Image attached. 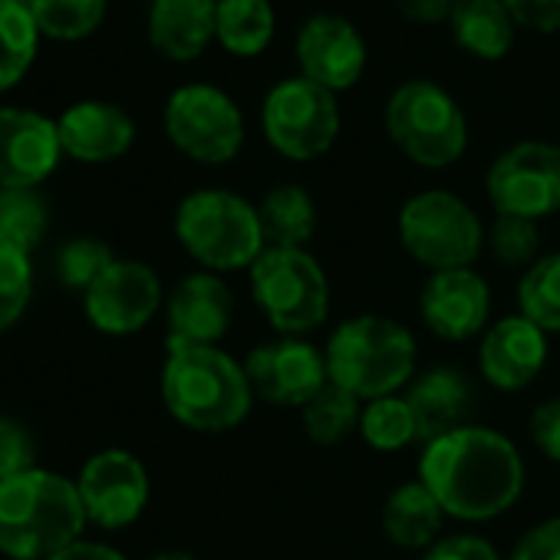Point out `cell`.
<instances>
[{"mask_svg": "<svg viewBox=\"0 0 560 560\" xmlns=\"http://www.w3.org/2000/svg\"><path fill=\"white\" fill-rule=\"evenodd\" d=\"M419 481L435 494L445 517L485 524L524 494V458L504 432L468 422L422 445Z\"/></svg>", "mask_w": 560, "mask_h": 560, "instance_id": "6da1fadb", "label": "cell"}, {"mask_svg": "<svg viewBox=\"0 0 560 560\" xmlns=\"http://www.w3.org/2000/svg\"><path fill=\"white\" fill-rule=\"evenodd\" d=\"M86 511L77 481L34 468L0 481V553L11 560H50L83 540Z\"/></svg>", "mask_w": 560, "mask_h": 560, "instance_id": "7a4b0ae2", "label": "cell"}, {"mask_svg": "<svg viewBox=\"0 0 560 560\" xmlns=\"http://www.w3.org/2000/svg\"><path fill=\"white\" fill-rule=\"evenodd\" d=\"M162 402L191 432L218 435L237 429L254 406V393L237 363L221 347L168 343L162 366Z\"/></svg>", "mask_w": 560, "mask_h": 560, "instance_id": "3957f363", "label": "cell"}, {"mask_svg": "<svg viewBox=\"0 0 560 560\" xmlns=\"http://www.w3.org/2000/svg\"><path fill=\"white\" fill-rule=\"evenodd\" d=\"M327 376L334 386L363 402L399 396L416 380L419 347L409 327L393 317L360 314L343 320L324 343Z\"/></svg>", "mask_w": 560, "mask_h": 560, "instance_id": "277c9868", "label": "cell"}, {"mask_svg": "<svg viewBox=\"0 0 560 560\" xmlns=\"http://www.w3.org/2000/svg\"><path fill=\"white\" fill-rule=\"evenodd\" d=\"M175 237L211 273L250 270L264 254L257 205L228 188H198L175 208Z\"/></svg>", "mask_w": 560, "mask_h": 560, "instance_id": "5b68a950", "label": "cell"}, {"mask_svg": "<svg viewBox=\"0 0 560 560\" xmlns=\"http://www.w3.org/2000/svg\"><path fill=\"white\" fill-rule=\"evenodd\" d=\"M247 284L277 337H307L330 317V277L307 247H264Z\"/></svg>", "mask_w": 560, "mask_h": 560, "instance_id": "8992f818", "label": "cell"}, {"mask_svg": "<svg viewBox=\"0 0 560 560\" xmlns=\"http://www.w3.org/2000/svg\"><path fill=\"white\" fill-rule=\"evenodd\" d=\"M383 126L389 142L419 168H448L468 149L465 109L432 80H409L396 86L386 100Z\"/></svg>", "mask_w": 560, "mask_h": 560, "instance_id": "52a82bcc", "label": "cell"}, {"mask_svg": "<svg viewBox=\"0 0 560 560\" xmlns=\"http://www.w3.org/2000/svg\"><path fill=\"white\" fill-rule=\"evenodd\" d=\"M399 244L412 260L435 270L471 267L485 250L488 231L478 211L445 188H425L399 208Z\"/></svg>", "mask_w": 560, "mask_h": 560, "instance_id": "ba28073f", "label": "cell"}, {"mask_svg": "<svg viewBox=\"0 0 560 560\" xmlns=\"http://www.w3.org/2000/svg\"><path fill=\"white\" fill-rule=\"evenodd\" d=\"M260 129L277 155L314 162L327 155L340 136V100L301 73L288 77L267 90L260 103Z\"/></svg>", "mask_w": 560, "mask_h": 560, "instance_id": "9c48e42d", "label": "cell"}, {"mask_svg": "<svg viewBox=\"0 0 560 560\" xmlns=\"http://www.w3.org/2000/svg\"><path fill=\"white\" fill-rule=\"evenodd\" d=\"M168 142L201 165H228L244 149V113L241 106L211 83L178 86L162 109Z\"/></svg>", "mask_w": 560, "mask_h": 560, "instance_id": "30bf717a", "label": "cell"}, {"mask_svg": "<svg viewBox=\"0 0 560 560\" xmlns=\"http://www.w3.org/2000/svg\"><path fill=\"white\" fill-rule=\"evenodd\" d=\"M485 191L494 214L544 221L560 211V145L524 139L504 149L488 175Z\"/></svg>", "mask_w": 560, "mask_h": 560, "instance_id": "8fae6325", "label": "cell"}, {"mask_svg": "<svg viewBox=\"0 0 560 560\" xmlns=\"http://www.w3.org/2000/svg\"><path fill=\"white\" fill-rule=\"evenodd\" d=\"M244 373L254 399L277 409H304L330 383L324 347L311 343L307 337H277L257 343L244 360Z\"/></svg>", "mask_w": 560, "mask_h": 560, "instance_id": "7c38bea8", "label": "cell"}, {"mask_svg": "<svg viewBox=\"0 0 560 560\" xmlns=\"http://www.w3.org/2000/svg\"><path fill=\"white\" fill-rule=\"evenodd\" d=\"M162 307V280L159 273L142 260L116 257L109 270L83 294L86 320L109 334V337H129L149 327V320Z\"/></svg>", "mask_w": 560, "mask_h": 560, "instance_id": "4fadbf2b", "label": "cell"}, {"mask_svg": "<svg viewBox=\"0 0 560 560\" xmlns=\"http://www.w3.org/2000/svg\"><path fill=\"white\" fill-rule=\"evenodd\" d=\"M77 491L86 521L106 530H119L142 517L149 504V471L132 452L106 448L83 465L77 478Z\"/></svg>", "mask_w": 560, "mask_h": 560, "instance_id": "5bb4252c", "label": "cell"}, {"mask_svg": "<svg viewBox=\"0 0 560 560\" xmlns=\"http://www.w3.org/2000/svg\"><path fill=\"white\" fill-rule=\"evenodd\" d=\"M294 57L301 67V77L311 83L347 93L353 90L370 63V50L363 34L340 14H314L301 24L294 40Z\"/></svg>", "mask_w": 560, "mask_h": 560, "instance_id": "9a60e30c", "label": "cell"}, {"mask_svg": "<svg viewBox=\"0 0 560 560\" xmlns=\"http://www.w3.org/2000/svg\"><path fill=\"white\" fill-rule=\"evenodd\" d=\"M419 314H422V324L439 340H448V343L475 340L491 327V288L471 267L435 270L422 284Z\"/></svg>", "mask_w": 560, "mask_h": 560, "instance_id": "2e32d148", "label": "cell"}, {"mask_svg": "<svg viewBox=\"0 0 560 560\" xmlns=\"http://www.w3.org/2000/svg\"><path fill=\"white\" fill-rule=\"evenodd\" d=\"M60 159L57 119L24 106H0V188H37Z\"/></svg>", "mask_w": 560, "mask_h": 560, "instance_id": "e0dca14e", "label": "cell"}, {"mask_svg": "<svg viewBox=\"0 0 560 560\" xmlns=\"http://www.w3.org/2000/svg\"><path fill=\"white\" fill-rule=\"evenodd\" d=\"M168 343L175 347H218L234 320V294L221 273L195 270L182 277L165 301Z\"/></svg>", "mask_w": 560, "mask_h": 560, "instance_id": "ac0fdd59", "label": "cell"}, {"mask_svg": "<svg viewBox=\"0 0 560 560\" xmlns=\"http://www.w3.org/2000/svg\"><path fill=\"white\" fill-rule=\"evenodd\" d=\"M547 357V334L521 314L494 320L478 340V373L498 393L527 389L544 373Z\"/></svg>", "mask_w": 560, "mask_h": 560, "instance_id": "d6986e66", "label": "cell"}, {"mask_svg": "<svg viewBox=\"0 0 560 560\" xmlns=\"http://www.w3.org/2000/svg\"><path fill=\"white\" fill-rule=\"evenodd\" d=\"M63 155L77 162H113L126 155L136 142L132 116L106 100H80L67 106L57 119Z\"/></svg>", "mask_w": 560, "mask_h": 560, "instance_id": "ffe728a7", "label": "cell"}, {"mask_svg": "<svg viewBox=\"0 0 560 560\" xmlns=\"http://www.w3.org/2000/svg\"><path fill=\"white\" fill-rule=\"evenodd\" d=\"M406 402L416 416L419 442L425 445L439 435H448V432L468 425L471 383L455 366H432L409 383Z\"/></svg>", "mask_w": 560, "mask_h": 560, "instance_id": "44dd1931", "label": "cell"}, {"mask_svg": "<svg viewBox=\"0 0 560 560\" xmlns=\"http://www.w3.org/2000/svg\"><path fill=\"white\" fill-rule=\"evenodd\" d=\"M218 0H152L149 4V44L175 60H198L214 44Z\"/></svg>", "mask_w": 560, "mask_h": 560, "instance_id": "7402d4cb", "label": "cell"}, {"mask_svg": "<svg viewBox=\"0 0 560 560\" xmlns=\"http://www.w3.org/2000/svg\"><path fill=\"white\" fill-rule=\"evenodd\" d=\"M452 40L475 60H504L514 47L517 24L504 0H458L448 18Z\"/></svg>", "mask_w": 560, "mask_h": 560, "instance_id": "603a6c76", "label": "cell"}, {"mask_svg": "<svg viewBox=\"0 0 560 560\" xmlns=\"http://www.w3.org/2000/svg\"><path fill=\"white\" fill-rule=\"evenodd\" d=\"M442 524L445 511L419 478L393 488L383 504V530L402 550H429L442 537Z\"/></svg>", "mask_w": 560, "mask_h": 560, "instance_id": "cb8c5ba5", "label": "cell"}, {"mask_svg": "<svg viewBox=\"0 0 560 560\" xmlns=\"http://www.w3.org/2000/svg\"><path fill=\"white\" fill-rule=\"evenodd\" d=\"M257 218L267 247H307L317 234V201L304 185H273L257 201Z\"/></svg>", "mask_w": 560, "mask_h": 560, "instance_id": "d4e9b609", "label": "cell"}, {"mask_svg": "<svg viewBox=\"0 0 560 560\" xmlns=\"http://www.w3.org/2000/svg\"><path fill=\"white\" fill-rule=\"evenodd\" d=\"M277 34V14L270 0H218L214 40L241 60L260 57Z\"/></svg>", "mask_w": 560, "mask_h": 560, "instance_id": "484cf974", "label": "cell"}, {"mask_svg": "<svg viewBox=\"0 0 560 560\" xmlns=\"http://www.w3.org/2000/svg\"><path fill=\"white\" fill-rule=\"evenodd\" d=\"M40 27L24 0H0V93L18 86L37 60Z\"/></svg>", "mask_w": 560, "mask_h": 560, "instance_id": "4316f807", "label": "cell"}, {"mask_svg": "<svg viewBox=\"0 0 560 560\" xmlns=\"http://www.w3.org/2000/svg\"><path fill=\"white\" fill-rule=\"evenodd\" d=\"M517 314L547 337L560 334V250L537 257L517 280Z\"/></svg>", "mask_w": 560, "mask_h": 560, "instance_id": "83f0119b", "label": "cell"}, {"mask_svg": "<svg viewBox=\"0 0 560 560\" xmlns=\"http://www.w3.org/2000/svg\"><path fill=\"white\" fill-rule=\"evenodd\" d=\"M360 416H363V399H357L353 393L327 383L304 409H301V422L304 432L314 445H340L350 435L360 432Z\"/></svg>", "mask_w": 560, "mask_h": 560, "instance_id": "f1b7e54d", "label": "cell"}, {"mask_svg": "<svg viewBox=\"0 0 560 560\" xmlns=\"http://www.w3.org/2000/svg\"><path fill=\"white\" fill-rule=\"evenodd\" d=\"M360 439L383 455L402 452L419 442L416 416L406 402V396H383L373 402H363L360 416Z\"/></svg>", "mask_w": 560, "mask_h": 560, "instance_id": "f546056e", "label": "cell"}, {"mask_svg": "<svg viewBox=\"0 0 560 560\" xmlns=\"http://www.w3.org/2000/svg\"><path fill=\"white\" fill-rule=\"evenodd\" d=\"M50 224L47 198L37 188H0V237L34 254Z\"/></svg>", "mask_w": 560, "mask_h": 560, "instance_id": "4dcf8cb0", "label": "cell"}, {"mask_svg": "<svg viewBox=\"0 0 560 560\" xmlns=\"http://www.w3.org/2000/svg\"><path fill=\"white\" fill-rule=\"evenodd\" d=\"M109 0H31V14L50 40H83L106 21Z\"/></svg>", "mask_w": 560, "mask_h": 560, "instance_id": "1f68e13d", "label": "cell"}, {"mask_svg": "<svg viewBox=\"0 0 560 560\" xmlns=\"http://www.w3.org/2000/svg\"><path fill=\"white\" fill-rule=\"evenodd\" d=\"M34 298L31 254L0 237V334L14 327Z\"/></svg>", "mask_w": 560, "mask_h": 560, "instance_id": "d6a6232c", "label": "cell"}, {"mask_svg": "<svg viewBox=\"0 0 560 560\" xmlns=\"http://www.w3.org/2000/svg\"><path fill=\"white\" fill-rule=\"evenodd\" d=\"M116 260L113 247L100 237H77L70 244L60 247L57 254V277L63 288H77V291H90L96 280L109 270V264Z\"/></svg>", "mask_w": 560, "mask_h": 560, "instance_id": "836d02e7", "label": "cell"}, {"mask_svg": "<svg viewBox=\"0 0 560 560\" xmlns=\"http://www.w3.org/2000/svg\"><path fill=\"white\" fill-rule=\"evenodd\" d=\"M485 247L491 257L504 267H530L540 254V231L537 221L511 218V214H494V224L488 231Z\"/></svg>", "mask_w": 560, "mask_h": 560, "instance_id": "e575fe53", "label": "cell"}, {"mask_svg": "<svg viewBox=\"0 0 560 560\" xmlns=\"http://www.w3.org/2000/svg\"><path fill=\"white\" fill-rule=\"evenodd\" d=\"M37 468V442L11 416H0V481Z\"/></svg>", "mask_w": 560, "mask_h": 560, "instance_id": "d590c367", "label": "cell"}, {"mask_svg": "<svg viewBox=\"0 0 560 560\" xmlns=\"http://www.w3.org/2000/svg\"><path fill=\"white\" fill-rule=\"evenodd\" d=\"M527 435L547 462L560 465V396H550L530 409Z\"/></svg>", "mask_w": 560, "mask_h": 560, "instance_id": "8d00e7d4", "label": "cell"}, {"mask_svg": "<svg viewBox=\"0 0 560 560\" xmlns=\"http://www.w3.org/2000/svg\"><path fill=\"white\" fill-rule=\"evenodd\" d=\"M508 560H560V514L524 530Z\"/></svg>", "mask_w": 560, "mask_h": 560, "instance_id": "74e56055", "label": "cell"}, {"mask_svg": "<svg viewBox=\"0 0 560 560\" xmlns=\"http://www.w3.org/2000/svg\"><path fill=\"white\" fill-rule=\"evenodd\" d=\"M422 560H501V553L494 550L491 540L478 534H452V537H439Z\"/></svg>", "mask_w": 560, "mask_h": 560, "instance_id": "f35d334b", "label": "cell"}, {"mask_svg": "<svg viewBox=\"0 0 560 560\" xmlns=\"http://www.w3.org/2000/svg\"><path fill=\"white\" fill-rule=\"evenodd\" d=\"M517 27L534 34H560V0H504Z\"/></svg>", "mask_w": 560, "mask_h": 560, "instance_id": "ab89813d", "label": "cell"}, {"mask_svg": "<svg viewBox=\"0 0 560 560\" xmlns=\"http://www.w3.org/2000/svg\"><path fill=\"white\" fill-rule=\"evenodd\" d=\"M406 21L422 24V27H435V24H448L452 11L458 0H396Z\"/></svg>", "mask_w": 560, "mask_h": 560, "instance_id": "60d3db41", "label": "cell"}, {"mask_svg": "<svg viewBox=\"0 0 560 560\" xmlns=\"http://www.w3.org/2000/svg\"><path fill=\"white\" fill-rule=\"evenodd\" d=\"M50 560H126L116 547L109 544H96V540H77L70 544L67 550H60L57 557Z\"/></svg>", "mask_w": 560, "mask_h": 560, "instance_id": "b9f144b4", "label": "cell"}, {"mask_svg": "<svg viewBox=\"0 0 560 560\" xmlns=\"http://www.w3.org/2000/svg\"><path fill=\"white\" fill-rule=\"evenodd\" d=\"M149 560H195V557L188 550H162V553H155Z\"/></svg>", "mask_w": 560, "mask_h": 560, "instance_id": "7bdbcfd3", "label": "cell"}]
</instances>
